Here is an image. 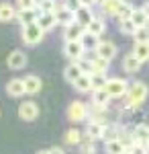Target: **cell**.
<instances>
[{"label":"cell","mask_w":149,"mask_h":154,"mask_svg":"<svg viewBox=\"0 0 149 154\" xmlns=\"http://www.w3.org/2000/svg\"><path fill=\"white\" fill-rule=\"evenodd\" d=\"M84 43L82 41H66V45H63V54H66V58H69L72 62H78V60L84 58Z\"/></svg>","instance_id":"obj_5"},{"label":"cell","mask_w":149,"mask_h":154,"mask_svg":"<svg viewBox=\"0 0 149 154\" xmlns=\"http://www.w3.org/2000/svg\"><path fill=\"white\" fill-rule=\"evenodd\" d=\"M141 11L145 12V14H147V19H149V2H145V6H143V8H141Z\"/></svg>","instance_id":"obj_41"},{"label":"cell","mask_w":149,"mask_h":154,"mask_svg":"<svg viewBox=\"0 0 149 154\" xmlns=\"http://www.w3.org/2000/svg\"><path fill=\"white\" fill-rule=\"evenodd\" d=\"M133 11H135V8H133L129 2H125V0H123V2H121V6L116 8V14H115V17L118 19V21H123V19H131Z\"/></svg>","instance_id":"obj_26"},{"label":"cell","mask_w":149,"mask_h":154,"mask_svg":"<svg viewBox=\"0 0 149 154\" xmlns=\"http://www.w3.org/2000/svg\"><path fill=\"white\" fill-rule=\"evenodd\" d=\"M39 14H41V12L37 11V8H29V11H19L14 19H16L19 23H23V27H27V25H33V23H37Z\"/></svg>","instance_id":"obj_11"},{"label":"cell","mask_w":149,"mask_h":154,"mask_svg":"<svg viewBox=\"0 0 149 154\" xmlns=\"http://www.w3.org/2000/svg\"><path fill=\"white\" fill-rule=\"evenodd\" d=\"M6 93L10 97H23L25 95V82L21 78H12L10 82L6 84Z\"/></svg>","instance_id":"obj_19"},{"label":"cell","mask_w":149,"mask_h":154,"mask_svg":"<svg viewBox=\"0 0 149 154\" xmlns=\"http://www.w3.org/2000/svg\"><path fill=\"white\" fill-rule=\"evenodd\" d=\"M74 86H76V91H78V93H90V91H92L90 74H82L80 78L74 82Z\"/></svg>","instance_id":"obj_22"},{"label":"cell","mask_w":149,"mask_h":154,"mask_svg":"<svg viewBox=\"0 0 149 154\" xmlns=\"http://www.w3.org/2000/svg\"><path fill=\"white\" fill-rule=\"evenodd\" d=\"M108 70V62L102 58H94L92 60V70L90 74H104V72Z\"/></svg>","instance_id":"obj_27"},{"label":"cell","mask_w":149,"mask_h":154,"mask_svg":"<svg viewBox=\"0 0 149 154\" xmlns=\"http://www.w3.org/2000/svg\"><path fill=\"white\" fill-rule=\"evenodd\" d=\"M57 0H37V11L39 12H55Z\"/></svg>","instance_id":"obj_28"},{"label":"cell","mask_w":149,"mask_h":154,"mask_svg":"<svg viewBox=\"0 0 149 154\" xmlns=\"http://www.w3.org/2000/svg\"><path fill=\"white\" fill-rule=\"evenodd\" d=\"M6 64H8V68H10V70H21V68L27 66V54L21 51V49H14L10 56H8Z\"/></svg>","instance_id":"obj_9"},{"label":"cell","mask_w":149,"mask_h":154,"mask_svg":"<svg viewBox=\"0 0 149 154\" xmlns=\"http://www.w3.org/2000/svg\"><path fill=\"white\" fill-rule=\"evenodd\" d=\"M133 140H135V144H143L145 146V142L149 140V125L147 123H139L137 128L133 130Z\"/></svg>","instance_id":"obj_17"},{"label":"cell","mask_w":149,"mask_h":154,"mask_svg":"<svg viewBox=\"0 0 149 154\" xmlns=\"http://www.w3.org/2000/svg\"><path fill=\"white\" fill-rule=\"evenodd\" d=\"M102 131H104V123L102 121H90L88 128H86V138L94 142V140L102 138Z\"/></svg>","instance_id":"obj_13"},{"label":"cell","mask_w":149,"mask_h":154,"mask_svg":"<svg viewBox=\"0 0 149 154\" xmlns=\"http://www.w3.org/2000/svg\"><path fill=\"white\" fill-rule=\"evenodd\" d=\"M92 4H94V0H80V6H88V8H92Z\"/></svg>","instance_id":"obj_40"},{"label":"cell","mask_w":149,"mask_h":154,"mask_svg":"<svg viewBox=\"0 0 149 154\" xmlns=\"http://www.w3.org/2000/svg\"><path fill=\"white\" fill-rule=\"evenodd\" d=\"M123 154H129V150H125V152H123Z\"/></svg>","instance_id":"obj_45"},{"label":"cell","mask_w":149,"mask_h":154,"mask_svg":"<svg viewBox=\"0 0 149 154\" xmlns=\"http://www.w3.org/2000/svg\"><path fill=\"white\" fill-rule=\"evenodd\" d=\"M145 148H147V152H149V140H147V142H145Z\"/></svg>","instance_id":"obj_43"},{"label":"cell","mask_w":149,"mask_h":154,"mask_svg":"<svg viewBox=\"0 0 149 154\" xmlns=\"http://www.w3.org/2000/svg\"><path fill=\"white\" fill-rule=\"evenodd\" d=\"M121 2H123V0H106L104 4H100V6H102V12L104 14H112V17H115L116 8L121 6Z\"/></svg>","instance_id":"obj_30"},{"label":"cell","mask_w":149,"mask_h":154,"mask_svg":"<svg viewBox=\"0 0 149 154\" xmlns=\"http://www.w3.org/2000/svg\"><path fill=\"white\" fill-rule=\"evenodd\" d=\"M37 25L43 29V31H49V29H53L57 21H55V14L53 12H41L39 14V19H37Z\"/></svg>","instance_id":"obj_15"},{"label":"cell","mask_w":149,"mask_h":154,"mask_svg":"<svg viewBox=\"0 0 149 154\" xmlns=\"http://www.w3.org/2000/svg\"><path fill=\"white\" fill-rule=\"evenodd\" d=\"M86 117H88V107H86V103H82V101H74V103L68 107V119H69V121L80 123V121H84Z\"/></svg>","instance_id":"obj_4"},{"label":"cell","mask_w":149,"mask_h":154,"mask_svg":"<svg viewBox=\"0 0 149 154\" xmlns=\"http://www.w3.org/2000/svg\"><path fill=\"white\" fill-rule=\"evenodd\" d=\"M86 33V29L78 23H72L66 27V31H63V37H66V41H82V37Z\"/></svg>","instance_id":"obj_10"},{"label":"cell","mask_w":149,"mask_h":154,"mask_svg":"<svg viewBox=\"0 0 149 154\" xmlns=\"http://www.w3.org/2000/svg\"><path fill=\"white\" fill-rule=\"evenodd\" d=\"M23 41L27 43V45H37V43H41L43 41V37H45V31L39 27L37 23L33 25H27V27H23Z\"/></svg>","instance_id":"obj_2"},{"label":"cell","mask_w":149,"mask_h":154,"mask_svg":"<svg viewBox=\"0 0 149 154\" xmlns=\"http://www.w3.org/2000/svg\"><path fill=\"white\" fill-rule=\"evenodd\" d=\"M90 82H92V91H96V88H104V84H106V76H104V74H90Z\"/></svg>","instance_id":"obj_34"},{"label":"cell","mask_w":149,"mask_h":154,"mask_svg":"<svg viewBox=\"0 0 149 154\" xmlns=\"http://www.w3.org/2000/svg\"><path fill=\"white\" fill-rule=\"evenodd\" d=\"M135 43H149V27H141L135 31Z\"/></svg>","instance_id":"obj_33"},{"label":"cell","mask_w":149,"mask_h":154,"mask_svg":"<svg viewBox=\"0 0 149 154\" xmlns=\"http://www.w3.org/2000/svg\"><path fill=\"white\" fill-rule=\"evenodd\" d=\"M127 88H129V82L123 78H106V84H104V91L108 93L110 99L127 95Z\"/></svg>","instance_id":"obj_3"},{"label":"cell","mask_w":149,"mask_h":154,"mask_svg":"<svg viewBox=\"0 0 149 154\" xmlns=\"http://www.w3.org/2000/svg\"><path fill=\"white\" fill-rule=\"evenodd\" d=\"M129 154H149L147 148L143 146V144H133L131 148H129Z\"/></svg>","instance_id":"obj_37"},{"label":"cell","mask_w":149,"mask_h":154,"mask_svg":"<svg viewBox=\"0 0 149 154\" xmlns=\"http://www.w3.org/2000/svg\"><path fill=\"white\" fill-rule=\"evenodd\" d=\"M92 101H94V107L104 109V107L108 105L110 97H108V93H106L104 88H96V91H92Z\"/></svg>","instance_id":"obj_18"},{"label":"cell","mask_w":149,"mask_h":154,"mask_svg":"<svg viewBox=\"0 0 149 154\" xmlns=\"http://www.w3.org/2000/svg\"><path fill=\"white\" fill-rule=\"evenodd\" d=\"M80 152L82 154H96V146H94V142H92V140H88V142H80Z\"/></svg>","instance_id":"obj_35"},{"label":"cell","mask_w":149,"mask_h":154,"mask_svg":"<svg viewBox=\"0 0 149 154\" xmlns=\"http://www.w3.org/2000/svg\"><path fill=\"white\" fill-rule=\"evenodd\" d=\"M53 14H55V21H57L59 25H63V27L76 23V12L69 11L68 6H63V4H57V8H55Z\"/></svg>","instance_id":"obj_8"},{"label":"cell","mask_w":149,"mask_h":154,"mask_svg":"<svg viewBox=\"0 0 149 154\" xmlns=\"http://www.w3.org/2000/svg\"><path fill=\"white\" fill-rule=\"evenodd\" d=\"M19 117L23 119V121H35V119L39 117V107H37V103H33V101L21 103V107H19Z\"/></svg>","instance_id":"obj_7"},{"label":"cell","mask_w":149,"mask_h":154,"mask_svg":"<svg viewBox=\"0 0 149 154\" xmlns=\"http://www.w3.org/2000/svg\"><path fill=\"white\" fill-rule=\"evenodd\" d=\"M149 95V88L145 82H133L129 88H127V105L131 107V109H135V107H141L145 103V99Z\"/></svg>","instance_id":"obj_1"},{"label":"cell","mask_w":149,"mask_h":154,"mask_svg":"<svg viewBox=\"0 0 149 154\" xmlns=\"http://www.w3.org/2000/svg\"><path fill=\"white\" fill-rule=\"evenodd\" d=\"M61 4H63V6H68L69 11H74V12L80 8V0H63Z\"/></svg>","instance_id":"obj_38"},{"label":"cell","mask_w":149,"mask_h":154,"mask_svg":"<svg viewBox=\"0 0 149 154\" xmlns=\"http://www.w3.org/2000/svg\"><path fill=\"white\" fill-rule=\"evenodd\" d=\"M82 74H84V72H82V68L80 66H78V64H69L68 68H66V70H63V76H66V80H68V82H76V80H78V78H80Z\"/></svg>","instance_id":"obj_20"},{"label":"cell","mask_w":149,"mask_h":154,"mask_svg":"<svg viewBox=\"0 0 149 154\" xmlns=\"http://www.w3.org/2000/svg\"><path fill=\"white\" fill-rule=\"evenodd\" d=\"M106 0H94V4H104Z\"/></svg>","instance_id":"obj_42"},{"label":"cell","mask_w":149,"mask_h":154,"mask_svg":"<svg viewBox=\"0 0 149 154\" xmlns=\"http://www.w3.org/2000/svg\"><path fill=\"white\" fill-rule=\"evenodd\" d=\"M104 29H106L104 21L100 19V17H94V19L90 21V25L86 27V33H88V35H94V37H100L104 33Z\"/></svg>","instance_id":"obj_14"},{"label":"cell","mask_w":149,"mask_h":154,"mask_svg":"<svg viewBox=\"0 0 149 154\" xmlns=\"http://www.w3.org/2000/svg\"><path fill=\"white\" fill-rule=\"evenodd\" d=\"M23 82H25V93L27 95H37L41 91V78L35 76V74H29L27 78H23Z\"/></svg>","instance_id":"obj_12"},{"label":"cell","mask_w":149,"mask_h":154,"mask_svg":"<svg viewBox=\"0 0 149 154\" xmlns=\"http://www.w3.org/2000/svg\"><path fill=\"white\" fill-rule=\"evenodd\" d=\"M123 68H125L127 72H131V74H133V72H137L139 68H141V62H139L133 54H129V56L123 58Z\"/></svg>","instance_id":"obj_24"},{"label":"cell","mask_w":149,"mask_h":154,"mask_svg":"<svg viewBox=\"0 0 149 154\" xmlns=\"http://www.w3.org/2000/svg\"><path fill=\"white\" fill-rule=\"evenodd\" d=\"M94 19V14H92V11L88 8V6H80L78 11H76V23L82 25L84 29L90 25V21Z\"/></svg>","instance_id":"obj_16"},{"label":"cell","mask_w":149,"mask_h":154,"mask_svg":"<svg viewBox=\"0 0 149 154\" xmlns=\"http://www.w3.org/2000/svg\"><path fill=\"white\" fill-rule=\"evenodd\" d=\"M16 12L10 4H0V23H8V21H14Z\"/></svg>","instance_id":"obj_25"},{"label":"cell","mask_w":149,"mask_h":154,"mask_svg":"<svg viewBox=\"0 0 149 154\" xmlns=\"http://www.w3.org/2000/svg\"><path fill=\"white\" fill-rule=\"evenodd\" d=\"M94 51H96V58H102L106 62H110L116 56L118 49H116V45L112 41H98V45L94 48Z\"/></svg>","instance_id":"obj_6"},{"label":"cell","mask_w":149,"mask_h":154,"mask_svg":"<svg viewBox=\"0 0 149 154\" xmlns=\"http://www.w3.org/2000/svg\"><path fill=\"white\" fill-rule=\"evenodd\" d=\"M131 23L135 25L137 29H141V27H147V25H149V19H147V14L141 11V8H139V11L135 8L133 14H131Z\"/></svg>","instance_id":"obj_21"},{"label":"cell","mask_w":149,"mask_h":154,"mask_svg":"<svg viewBox=\"0 0 149 154\" xmlns=\"http://www.w3.org/2000/svg\"><path fill=\"white\" fill-rule=\"evenodd\" d=\"M133 56L143 64L149 60V43H135V49H133Z\"/></svg>","instance_id":"obj_23"},{"label":"cell","mask_w":149,"mask_h":154,"mask_svg":"<svg viewBox=\"0 0 149 154\" xmlns=\"http://www.w3.org/2000/svg\"><path fill=\"white\" fill-rule=\"evenodd\" d=\"M125 150H127V148L118 142V140H110V142H106V154H123Z\"/></svg>","instance_id":"obj_31"},{"label":"cell","mask_w":149,"mask_h":154,"mask_svg":"<svg viewBox=\"0 0 149 154\" xmlns=\"http://www.w3.org/2000/svg\"><path fill=\"white\" fill-rule=\"evenodd\" d=\"M118 29H121L125 35H135V31H137V27L131 23V19H123V21H118Z\"/></svg>","instance_id":"obj_32"},{"label":"cell","mask_w":149,"mask_h":154,"mask_svg":"<svg viewBox=\"0 0 149 154\" xmlns=\"http://www.w3.org/2000/svg\"><path fill=\"white\" fill-rule=\"evenodd\" d=\"M82 142V131L80 130H68L66 131V144L69 146H78Z\"/></svg>","instance_id":"obj_29"},{"label":"cell","mask_w":149,"mask_h":154,"mask_svg":"<svg viewBox=\"0 0 149 154\" xmlns=\"http://www.w3.org/2000/svg\"><path fill=\"white\" fill-rule=\"evenodd\" d=\"M37 154H49V152H47V150H41V152H37Z\"/></svg>","instance_id":"obj_44"},{"label":"cell","mask_w":149,"mask_h":154,"mask_svg":"<svg viewBox=\"0 0 149 154\" xmlns=\"http://www.w3.org/2000/svg\"><path fill=\"white\" fill-rule=\"evenodd\" d=\"M47 152H49V154H66V150H61V148L55 146V148H51V150H47Z\"/></svg>","instance_id":"obj_39"},{"label":"cell","mask_w":149,"mask_h":154,"mask_svg":"<svg viewBox=\"0 0 149 154\" xmlns=\"http://www.w3.org/2000/svg\"><path fill=\"white\" fill-rule=\"evenodd\" d=\"M21 11H29V8H37V0H16Z\"/></svg>","instance_id":"obj_36"}]
</instances>
